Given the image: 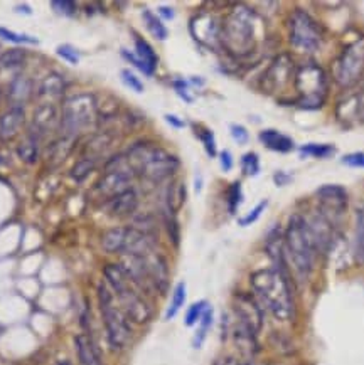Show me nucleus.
<instances>
[{
    "mask_svg": "<svg viewBox=\"0 0 364 365\" xmlns=\"http://www.w3.org/2000/svg\"><path fill=\"white\" fill-rule=\"evenodd\" d=\"M253 297L261 308H267L280 322H290L295 317L292 276L277 268L258 269L250 276Z\"/></svg>",
    "mask_w": 364,
    "mask_h": 365,
    "instance_id": "1",
    "label": "nucleus"
},
{
    "mask_svg": "<svg viewBox=\"0 0 364 365\" xmlns=\"http://www.w3.org/2000/svg\"><path fill=\"white\" fill-rule=\"evenodd\" d=\"M283 251H285L287 266L290 273L305 282L314 271L319 255H317L314 241H312L302 214H293L288 219L287 229L283 232Z\"/></svg>",
    "mask_w": 364,
    "mask_h": 365,
    "instance_id": "2",
    "label": "nucleus"
},
{
    "mask_svg": "<svg viewBox=\"0 0 364 365\" xmlns=\"http://www.w3.org/2000/svg\"><path fill=\"white\" fill-rule=\"evenodd\" d=\"M103 276L105 283L115 293L120 308L132 324L146 325L152 320L153 312L147 297L130 282L128 276L125 274L123 268L118 263L105 264Z\"/></svg>",
    "mask_w": 364,
    "mask_h": 365,
    "instance_id": "3",
    "label": "nucleus"
},
{
    "mask_svg": "<svg viewBox=\"0 0 364 365\" xmlns=\"http://www.w3.org/2000/svg\"><path fill=\"white\" fill-rule=\"evenodd\" d=\"M127 162L133 174L151 182H161L176 174L179 160L167 150L152 143H137L127 153Z\"/></svg>",
    "mask_w": 364,
    "mask_h": 365,
    "instance_id": "4",
    "label": "nucleus"
},
{
    "mask_svg": "<svg viewBox=\"0 0 364 365\" xmlns=\"http://www.w3.org/2000/svg\"><path fill=\"white\" fill-rule=\"evenodd\" d=\"M221 44L235 56H246L256 46V14L246 6L233 7L221 24Z\"/></svg>",
    "mask_w": 364,
    "mask_h": 365,
    "instance_id": "5",
    "label": "nucleus"
},
{
    "mask_svg": "<svg viewBox=\"0 0 364 365\" xmlns=\"http://www.w3.org/2000/svg\"><path fill=\"white\" fill-rule=\"evenodd\" d=\"M96 297L110 347L113 350H123L132 341V322L128 320L127 315L121 310L118 302H116L115 293L111 292V288L105 282L98 284Z\"/></svg>",
    "mask_w": 364,
    "mask_h": 365,
    "instance_id": "6",
    "label": "nucleus"
},
{
    "mask_svg": "<svg viewBox=\"0 0 364 365\" xmlns=\"http://www.w3.org/2000/svg\"><path fill=\"white\" fill-rule=\"evenodd\" d=\"M295 88L298 106L305 110H319L328 95V74L315 63H303L295 69Z\"/></svg>",
    "mask_w": 364,
    "mask_h": 365,
    "instance_id": "7",
    "label": "nucleus"
},
{
    "mask_svg": "<svg viewBox=\"0 0 364 365\" xmlns=\"http://www.w3.org/2000/svg\"><path fill=\"white\" fill-rule=\"evenodd\" d=\"M96 100L90 93H78L64 100L61 111V130L64 137L73 138L95 123Z\"/></svg>",
    "mask_w": 364,
    "mask_h": 365,
    "instance_id": "8",
    "label": "nucleus"
},
{
    "mask_svg": "<svg viewBox=\"0 0 364 365\" xmlns=\"http://www.w3.org/2000/svg\"><path fill=\"white\" fill-rule=\"evenodd\" d=\"M322 27L309 12L295 9L288 19V37L292 46L302 53H315L322 42Z\"/></svg>",
    "mask_w": 364,
    "mask_h": 365,
    "instance_id": "9",
    "label": "nucleus"
},
{
    "mask_svg": "<svg viewBox=\"0 0 364 365\" xmlns=\"http://www.w3.org/2000/svg\"><path fill=\"white\" fill-rule=\"evenodd\" d=\"M364 73V37L351 42L335 61V81L343 88L353 86Z\"/></svg>",
    "mask_w": 364,
    "mask_h": 365,
    "instance_id": "10",
    "label": "nucleus"
},
{
    "mask_svg": "<svg viewBox=\"0 0 364 365\" xmlns=\"http://www.w3.org/2000/svg\"><path fill=\"white\" fill-rule=\"evenodd\" d=\"M133 175L135 174L128 165L127 157H115L108 162L105 175L96 182L95 189L100 195L111 199L115 195L121 194V192L132 189L130 184H132Z\"/></svg>",
    "mask_w": 364,
    "mask_h": 365,
    "instance_id": "11",
    "label": "nucleus"
},
{
    "mask_svg": "<svg viewBox=\"0 0 364 365\" xmlns=\"http://www.w3.org/2000/svg\"><path fill=\"white\" fill-rule=\"evenodd\" d=\"M317 200H319V212L335 227L339 217H343L348 209L346 189L335 184L322 185L317 189Z\"/></svg>",
    "mask_w": 364,
    "mask_h": 365,
    "instance_id": "12",
    "label": "nucleus"
},
{
    "mask_svg": "<svg viewBox=\"0 0 364 365\" xmlns=\"http://www.w3.org/2000/svg\"><path fill=\"white\" fill-rule=\"evenodd\" d=\"M233 312L236 315V322L250 329L255 335H258L263 329V308L253 293H236L233 297Z\"/></svg>",
    "mask_w": 364,
    "mask_h": 365,
    "instance_id": "13",
    "label": "nucleus"
},
{
    "mask_svg": "<svg viewBox=\"0 0 364 365\" xmlns=\"http://www.w3.org/2000/svg\"><path fill=\"white\" fill-rule=\"evenodd\" d=\"M191 34L194 36V39L199 44L208 46V48H216L221 42V24L218 22V19L213 14L203 12L198 14L189 24Z\"/></svg>",
    "mask_w": 364,
    "mask_h": 365,
    "instance_id": "14",
    "label": "nucleus"
},
{
    "mask_svg": "<svg viewBox=\"0 0 364 365\" xmlns=\"http://www.w3.org/2000/svg\"><path fill=\"white\" fill-rule=\"evenodd\" d=\"M143 263H146V269L148 273V278L156 288V293L164 294L169 289L171 282V273H169V264L164 255H161L158 251H153L151 255L142 256Z\"/></svg>",
    "mask_w": 364,
    "mask_h": 365,
    "instance_id": "15",
    "label": "nucleus"
},
{
    "mask_svg": "<svg viewBox=\"0 0 364 365\" xmlns=\"http://www.w3.org/2000/svg\"><path fill=\"white\" fill-rule=\"evenodd\" d=\"M61 123L59 111L56 108L54 103L46 101L43 105H39L34 110V115H32V125H31V133H34L36 137H44L46 133L53 132V130L58 128Z\"/></svg>",
    "mask_w": 364,
    "mask_h": 365,
    "instance_id": "16",
    "label": "nucleus"
},
{
    "mask_svg": "<svg viewBox=\"0 0 364 365\" xmlns=\"http://www.w3.org/2000/svg\"><path fill=\"white\" fill-rule=\"evenodd\" d=\"M293 61L288 54H280L277 59L273 61L272 68L267 74V81H268V88L270 91H282L283 88L287 86V83L290 81L293 74Z\"/></svg>",
    "mask_w": 364,
    "mask_h": 365,
    "instance_id": "17",
    "label": "nucleus"
},
{
    "mask_svg": "<svg viewBox=\"0 0 364 365\" xmlns=\"http://www.w3.org/2000/svg\"><path fill=\"white\" fill-rule=\"evenodd\" d=\"M233 344L238 352H240L245 360L255 359L256 354L260 352V344H258V335H255L250 329H246L245 325H241L240 322H236V325L231 330Z\"/></svg>",
    "mask_w": 364,
    "mask_h": 365,
    "instance_id": "18",
    "label": "nucleus"
},
{
    "mask_svg": "<svg viewBox=\"0 0 364 365\" xmlns=\"http://www.w3.org/2000/svg\"><path fill=\"white\" fill-rule=\"evenodd\" d=\"M74 349H76L79 365H105L101 359L100 349L88 334H79L74 336Z\"/></svg>",
    "mask_w": 364,
    "mask_h": 365,
    "instance_id": "19",
    "label": "nucleus"
},
{
    "mask_svg": "<svg viewBox=\"0 0 364 365\" xmlns=\"http://www.w3.org/2000/svg\"><path fill=\"white\" fill-rule=\"evenodd\" d=\"M108 214L113 217H127L132 216V214L138 207V195L133 189H128L121 194L115 195V197L108 199Z\"/></svg>",
    "mask_w": 364,
    "mask_h": 365,
    "instance_id": "20",
    "label": "nucleus"
},
{
    "mask_svg": "<svg viewBox=\"0 0 364 365\" xmlns=\"http://www.w3.org/2000/svg\"><path fill=\"white\" fill-rule=\"evenodd\" d=\"M26 111L22 106H11L6 113L0 116V140L7 142L12 140L21 132V126L24 123Z\"/></svg>",
    "mask_w": 364,
    "mask_h": 365,
    "instance_id": "21",
    "label": "nucleus"
},
{
    "mask_svg": "<svg viewBox=\"0 0 364 365\" xmlns=\"http://www.w3.org/2000/svg\"><path fill=\"white\" fill-rule=\"evenodd\" d=\"M260 142L263 143V147H267L272 152H278V153H288L295 148V143L290 137H287L285 133L278 132V130L268 128L260 132L258 135Z\"/></svg>",
    "mask_w": 364,
    "mask_h": 365,
    "instance_id": "22",
    "label": "nucleus"
},
{
    "mask_svg": "<svg viewBox=\"0 0 364 365\" xmlns=\"http://www.w3.org/2000/svg\"><path fill=\"white\" fill-rule=\"evenodd\" d=\"M32 90H34L32 79L19 74L9 84V101L12 103V106H22L31 98Z\"/></svg>",
    "mask_w": 364,
    "mask_h": 365,
    "instance_id": "23",
    "label": "nucleus"
},
{
    "mask_svg": "<svg viewBox=\"0 0 364 365\" xmlns=\"http://www.w3.org/2000/svg\"><path fill=\"white\" fill-rule=\"evenodd\" d=\"M133 42H135V56L140 59V63L146 66V71H147V76H153V73H156L157 69V64H158V58L156 54V51L148 42L143 39V37H140L135 34L133 37Z\"/></svg>",
    "mask_w": 364,
    "mask_h": 365,
    "instance_id": "24",
    "label": "nucleus"
},
{
    "mask_svg": "<svg viewBox=\"0 0 364 365\" xmlns=\"http://www.w3.org/2000/svg\"><path fill=\"white\" fill-rule=\"evenodd\" d=\"M125 232H127V227L123 226L111 227L108 231H105L103 236H101V247H103V251L110 252V255H121Z\"/></svg>",
    "mask_w": 364,
    "mask_h": 365,
    "instance_id": "25",
    "label": "nucleus"
},
{
    "mask_svg": "<svg viewBox=\"0 0 364 365\" xmlns=\"http://www.w3.org/2000/svg\"><path fill=\"white\" fill-rule=\"evenodd\" d=\"M63 93H64V79L56 73L48 74L39 86V96L48 98L49 103H53V100L59 98Z\"/></svg>",
    "mask_w": 364,
    "mask_h": 365,
    "instance_id": "26",
    "label": "nucleus"
},
{
    "mask_svg": "<svg viewBox=\"0 0 364 365\" xmlns=\"http://www.w3.org/2000/svg\"><path fill=\"white\" fill-rule=\"evenodd\" d=\"M354 257L364 266V205L356 210V231H354Z\"/></svg>",
    "mask_w": 364,
    "mask_h": 365,
    "instance_id": "27",
    "label": "nucleus"
},
{
    "mask_svg": "<svg viewBox=\"0 0 364 365\" xmlns=\"http://www.w3.org/2000/svg\"><path fill=\"white\" fill-rule=\"evenodd\" d=\"M167 207L172 214H176L182 205L186 202V187L182 182H172V184L167 187Z\"/></svg>",
    "mask_w": 364,
    "mask_h": 365,
    "instance_id": "28",
    "label": "nucleus"
},
{
    "mask_svg": "<svg viewBox=\"0 0 364 365\" xmlns=\"http://www.w3.org/2000/svg\"><path fill=\"white\" fill-rule=\"evenodd\" d=\"M142 17H143V22H146V27L148 29V32H151L156 39H158V41L167 39L169 31H167V27L164 26V22H162L161 17H157L156 14L147 11V9L142 12Z\"/></svg>",
    "mask_w": 364,
    "mask_h": 365,
    "instance_id": "29",
    "label": "nucleus"
},
{
    "mask_svg": "<svg viewBox=\"0 0 364 365\" xmlns=\"http://www.w3.org/2000/svg\"><path fill=\"white\" fill-rule=\"evenodd\" d=\"M186 298H188V288H186V283H177L174 292H172V298L169 303V308L166 312V320H172L182 307H184Z\"/></svg>",
    "mask_w": 364,
    "mask_h": 365,
    "instance_id": "30",
    "label": "nucleus"
},
{
    "mask_svg": "<svg viewBox=\"0 0 364 365\" xmlns=\"http://www.w3.org/2000/svg\"><path fill=\"white\" fill-rule=\"evenodd\" d=\"M213 322H214V312H213L211 307H208L206 312H204L203 317H201L199 329H198V331H196V335L193 339V347L194 349L203 347L204 340H206V336H208V331L213 327Z\"/></svg>",
    "mask_w": 364,
    "mask_h": 365,
    "instance_id": "31",
    "label": "nucleus"
},
{
    "mask_svg": "<svg viewBox=\"0 0 364 365\" xmlns=\"http://www.w3.org/2000/svg\"><path fill=\"white\" fill-rule=\"evenodd\" d=\"M37 142H39V137H36L34 133H29L26 142L19 145L17 153L26 163H34L37 157H39V145H37Z\"/></svg>",
    "mask_w": 364,
    "mask_h": 365,
    "instance_id": "32",
    "label": "nucleus"
},
{
    "mask_svg": "<svg viewBox=\"0 0 364 365\" xmlns=\"http://www.w3.org/2000/svg\"><path fill=\"white\" fill-rule=\"evenodd\" d=\"M303 157L314 158H330L335 153V147L329 143H305L298 148Z\"/></svg>",
    "mask_w": 364,
    "mask_h": 365,
    "instance_id": "33",
    "label": "nucleus"
},
{
    "mask_svg": "<svg viewBox=\"0 0 364 365\" xmlns=\"http://www.w3.org/2000/svg\"><path fill=\"white\" fill-rule=\"evenodd\" d=\"M26 61V53L22 49H9L0 56V68L14 69L22 66Z\"/></svg>",
    "mask_w": 364,
    "mask_h": 365,
    "instance_id": "34",
    "label": "nucleus"
},
{
    "mask_svg": "<svg viewBox=\"0 0 364 365\" xmlns=\"http://www.w3.org/2000/svg\"><path fill=\"white\" fill-rule=\"evenodd\" d=\"M208 307L209 305H208L206 299H201V302L193 303V305L188 308V312H186L184 325L186 327H194L201 320V317H203V313L206 312Z\"/></svg>",
    "mask_w": 364,
    "mask_h": 365,
    "instance_id": "35",
    "label": "nucleus"
},
{
    "mask_svg": "<svg viewBox=\"0 0 364 365\" xmlns=\"http://www.w3.org/2000/svg\"><path fill=\"white\" fill-rule=\"evenodd\" d=\"M226 202H228V212L236 214L238 207H240V204L243 202V189L240 182H233V184L228 187Z\"/></svg>",
    "mask_w": 364,
    "mask_h": 365,
    "instance_id": "36",
    "label": "nucleus"
},
{
    "mask_svg": "<svg viewBox=\"0 0 364 365\" xmlns=\"http://www.w3.org/2000/svg\"><path fill=\"white\" fill-rule=\"evenodd\" d=\"M93 168H95V158L85 157V158H81V160H78L76 165L73 167L71 177L76 182H81V180H85L86 177L91 174Z\"/></svg>",
    "mask_w": 364,
    "mask_h": 365,
    "instance_id": "37",
    "label": "nucleus"
},
{
    "mask_svg": "<svg viewBox=\"0 0 364 365\" xmlns=\"http://www.w3.org/2000/svg\"><path fill=\"white\" fill-rule=\"evenodd\" d=\"M241 170L246 177H255L260 174V158L255 152H248L241 157Z\"/></svg>",
    "mask_w": 364,
    "mask_h": 365,
    "instance_id": "38",
    "label": "nucleus"
},
{
    "mask_svg": "<svg viewBox=\"0 0 364 365\" xmlns=\"http://www.w3.org/2000/svg\"><path fill=\"white\" fill-rule=\"evenodd\" d=\"M0 37L6 41L16 42V44H37L36 37H31L29 34H19V32L9 31L6 27H0Z\"/></svg>",
    "mask_w": 364,
    "mask_h": 365,
    "instance_id": "39",
    "label": "nucleus"
},
{
    "mask_svg": "<svg viewBox=\"0 0 364 365\" xmlns=\"http://www.w3.org/2000/svg\"><path fill=\"white\" fill-rule=\"evenodd\" d=\"M267 205H268V200H261V202L256 204L255 207L251 209L250 212L246 214L245 217H241L240 221H238V224H240V226H243V227L251 226V224L256 222V221H258V219L261 217V214L265 212V209H267Z\"/></svg>",
    "mask_w": 364,
    "mask_h": 365,
    "instance_id": "40",
    "label": "nucleus"
},
{
    "mask_svg": "<svg viewBox=\"0 0 364 365\" xmlns=\"http://www.w3.org/2000/svg\"><path fill=\"white\" fill-rule=\"evenodd\" d=\"M198 135H199V138H201V142H203V147H204V150H206V153L209 157H216V138H214V133L211 132V130L209 128H201L199 132H198Z\"/></svg>",
    "mask_w": 364,
    "mask_h": 365,
    "instance_id": "41",
    "label": "nucleus"
},
{
    "mask_svg": "<svg viewBox=\"0 0 364 365\" xmlns=\"http://www.w3.org/2000/svg\"><path fill=\"white\" fill-rule=\"evenodd\" d=\"M121 81H123V84L127 88H130V90L135 91V93H143V83L140 81L138 76L135 73L130 71V69H121Z\"/></svg>",
    "mask_w": 364,
    "mask_h": 365,
    "instance_id": "42",
    "label": "nucleus"
},
{
    "mask_svg": "<svg viewBox=\"0 0 364 365\" xmlns=\"http://www.w3.org/2000/svg\"><path fill=\"white\" fill-rule=\"evenodd\" d=\"M68 153H69V143L64 142V140H61V142H54L53 147H51L49 158L51 160H56V165H58V163H61L68 157Z\"/></svg>",
    "mask_w": 364,
    "mask_h": 365,
    "instance_id": "43",
    "label": "nucleus"
},
{
    "mask_svg": "<svg viewBox=\"0 0 364 365\" xmlns=\"http://www.w3.org/2000/svg\"><path fill=\"white\" fill-rule=\"evenodd\" d=\"M59 58H63L64 61H68L69 64H78L79 63V53L76 48H73L71 44H61L56 49Z\"/></svg>",
    "mask_w": 364,
    "mask_h": 365,
    "instance_id": "44",
    "label": "nucleus"
},
{
    "mask_svg": "<svg viewBox=\"0 0 364 365\" xmlns=\"http://www.w3.org/2000/svg\"><path fill=\"white\" fill-rule=\"evenodd\" d=\"M51 7L54 9L56 12L61 14V16H73L74 12H76V4L71 2V0H54V2H51Z\"/></svg>",
    "mask_w": 364,
    "mask_h": 365,
    "instance_id": "45",
    "label": "nucleus"
},
{
    "mask_svg": "<svg viewBox=\"0 0 364 365\" xmlns=\"http://www.w3.org/2000/svg\"><path fill=\"white\" fill-rule=\"evenodd\" d=\"M340 162L344 163L346 167L351 168H364V152H353V153H346Z\"/></svg>",
    "mask_w": 364,
    "mask_h": 365,
    "instance_id": "46",
    "label": "nucleus"
},
{
    "mask_svg": "<svg viewBox=\"0 0 364 365\" xmlns=\"http://www.w3.org/2000/svg\"><path fill=\"white\" fill-rule=\"evenodd\" d=\"M230 133H231L233 140H235V142H236L238 145H245V143H248V140H250V133H248V130L245 128V126L233 123V125L230 126Z\"/></svg>",
    "mask_w": 364,
    "mask_h": 365,
    "instance_id": "47",
    "label": "nucleus"
},
{
    "mask_svg": "<svg viewBox=\"0 0 364 365\" xmlns=\"http://www.w3.org/2000/svg\"><path fill=\"white\" fill-rule=\"evenodd\" d=\"M172 86H174L176 93L182 98V100H186L188 103H193V96H191L189 91H188L189 83L186 81V79H176V81L172 83Z\"/></svg>",
    "mask_w": 364,
    "mask_h": 365,
    "instance_id": "48",
    "label": "nucleus"
},
{
    "mask_svg": "<svg viewBox=\"0 0 364 365\" xmlns=\"http://www.w3.org/2000/svg\"><path fill=\"white\" fill-rule=\"evenodd\" d=\"M351 103H354V115L364 118V86L361 91L351 96Z\"/></svg>",
    "mask_w": 364,
    "mask_h": 365,
    "instance_id": "49",
    "label": "nucleus"
},
{
    "mask_svg": "<svg viewBox=\"0 0 364 365\" xmlns=\"http://www.w3.org/2000/svg\"><path fill=\"white\" fill-rule=\"evenodd\" d=\"M219 165H221L223 172H230L233 168V153L230 150H223V152H219Z\"/></svg>",
    "mask_w": 364,
    "mask_h": 365,
    "instance_id": "50",
    "label": "nucleus"
},
{
    "mask_svg": "<svg viewBox=\"0 0 364 365\" xmlns=\"http://www.w3.org/2000/svg\"><path fill=\"white\" fill-rule=\"evenodd\" d=\"M121 56H123V58H125V59H127V61H128V63H132L135 68H137V69H140V71H142V73H146V74H147V71H146V66H143V64H142V63H140V59H138V58H137V56H135L133 53H130V51H128V49H121Z\"/></svg>",
    "mask_w": 364,
    "mask_h": 365,
    "instance_id": "51",
    "label": "nucleus"
},
{
    "mask_svg": "<svg viewBox=\"0 0 364 365\" xmlns=\"http://www.w3.org/2000/svg\"><path fill=\"white\" fill-rule=\"evenodd\" d=\"M273 179H275V184H277V185H287V184H290L293 177L290 174H285V172H277Z\"/></svg>",
    "mask_w": 364,
    "mask_h": 365,
    "instance_id": "52",
    "label": "nucleus"
},
{
    "mask_svg": "<svg viewBox=\"0 0 364 365\" xmlns=\"http://www.w3.org/2000/svg\"><path fill=\"white\" fill-rule=\"evenodd\" d=\"M166 121L172 126V128H177V130L184 128V125H186L184 121H182L179 116H176V115H166Z\"/></svg>",
    "mask_w": 364,
    "mask_h": 365,
    "instance_id": "53",
    "label": "nucleus"
},
{
    "mask_svg": "<svg viewBox=\"0 0 364 365\" xmlns=\"http://www.w3.org/2000/svg\"><path fill=\"white\" fill-rule=\"evenodd\" d=\"M213 365H240V362L235 357H230V355H223V357L214 360Z\"/></svg>",
    "mask_w": 364,
    "mask_h": 365,
    "instance_id": "54",
    "label": "nucleus"
},
{
    "mask_svg": "<svg viewBox=\"0 0 364 365\" xmlns=\"http://www.w3.org/2000/svg\"><path fill=\"white\" fill-rule=\"evenodd\" d=\"M158 14H161V17L164 19V21H171V19H174V11H172V7H158Z\"/></svg>",
    "mask_w": 364,
    "mask_h": 365,
    "instance_id": "55",
    "label": "nucleus"
},
{
    "mask_svg": "<svg viewBox=\"0 0 364 365\" xmlns=\"http://www.w3.org/2000/svg\"><path fill=\"white\" fill-rule=\"evenodd\" d=\"M240 365H261L256 362L255 359H250V360H243V362H240Z\"/></svg>",
    "mask_w": 364,
    "mask_h": 365,
    "instance_id": "56",
    "label": "nucleus"
},
{
    "mask_svg": "<svg viewBox=\"0 0 364 365\" xmlns=\"http://www.w3.org/2000/svg\"><path fill=\"white\" fill-rule=\"evenodd\" d=\"M54 365H71L68 362V360H59V362H56Z\"/></svg>",
    "mask_w": 364,
    "mask_h": 365,
    "instance_id": "57",
    "label": "nucleus"
}]
</instances>
